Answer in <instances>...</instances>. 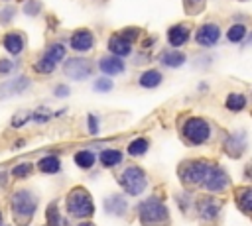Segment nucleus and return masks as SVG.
I'll list each match as a JSON object with an SVG mask.
<instances>
[{
    "instance_id": "obj_1",
    "label": "nucleus",
    "mask_w": 252,
    "mask_h": 226,
    "mask_svg": "<svg viewBox=\"0 0 252 226\" xmlns=\"http://www.w3.org/2000/svg\"><path fill=\"white\" fill-rule=\"evenodd\" d=\"M37 204H39V198H37V195L33 191H30V189L14 191V195L10 198V210H12L14 220L20 226L30 224L33 214H35V210H37Z\"/></svg>"
},
{
    "instance_id": "obj_2",
    "label": "nucleus",
    "mask_w": 252,
    "mask_h": 226,
    "mask_svg": "<svg viewBox=\"0 0 252 226\" xmlns=\"http://www.w3.org/2000/svg\"><path fill=\"white\" fill-rule=\"evenodd\" d=\"M65 210L77 220H89L94 214V202L85 187H75L65 197Z\"/></svg>"
},
{
    "instance_id": "obj_3",
    "label": "nucleus",
    "mask_w": 252,
    "mask_h": 226,
    "mask_svg": "<svg viewBox=\"0 0 252 226\" xmlns=\"http://www.w3.org/2000/svg\"><path fill=\"white\" fill-rule=\"evenodd\" d=\"M138 220L142 226H167L169 210L158 197H150L138 204Z\"/></svg>"
},
{
    "instance_id": "obj_4",
    "label": "nucleus",
    "mask_w": 252,
    "mask_h": 226,
    "mask_svg": "<svg viewBox=\"0 0 252 226\" xmlns=\"http://www.w3.org/2000/svg\"><path fill=\"white\" fill-rule=\"evenodd\" d=\"M118 183L122 187V191L130 197H138L146 191L148 187V175L142 167L138 165H126L120 175H118Z\"/></svg>"
},
{
    "instance_id": "obj_5",
    "label": "nucleus",
    "mask_w": 252,
    "mask_h": 226,
    "mask_svg": "<svg viewBox=\"0 0 252 226\" xmlns=\"http://www.w3.org/2000/svg\"><path fill=\"white\" fill-rule=\"evenodd\" d=\"M211 161H205V159H191V161H185L179 165V179L183 185L187 187H203L205 183V177L211 169Z\"/></svg>"
},
{
    "instance_id": "obj_6",
    "label": "nucleus",
    "mask_w": 252,
    "mask_h": 226,
    "mask_svg": "<svg viewBox=\"0 0 252 226\" xmlns=\"http://www.w3.org/2000/svg\"><path fill=\"white\" fill-rule=\"evenodd\" d=\"M181 136L191 145H201L211 138V126L203 118H189L181 126Z\"/></svg>"
},
{
    "instance_id": "obj_7",
    "label": "nucleus",
    "mask_w": 252,
    "mask_h": 226,
    "mask_svg": "<svg viewBox=\"0 0 252 226\" xmlns=\"http://www.w3.org/2000/svg\"><path fill=\"white\" fill-rule=\"evenodd\" d=\"M63 73L73 81H85L93 73V63L85 57H71L63 63Z\"/></svg>"
},
{
    "instance_id": "obj_8",
    "label": "nucleus",
    "mask_w": 252,
    "mask_h": 226,
    "mask_svg": "<svg viewBox=\"0 0 252 226\" xmlns=\"http://www.w3.org/2000/svg\"><path fill=\"white\" fill-rule=\"evenodd\" d=\"M226 185H228V175H226V171H224L222 167H219V165L213 163L211 169H209V173H207V177H205L203 187H205L207 191H211V193H220V191L226 189Z\"/></svg>"
},
{
    "instance_id": "obj_9",
    "label": "nucleus",
    "mask_w": 252,
    "mask_h": 226,
    "mask_svg": "<svg viewBox=\"0 0 252 226\" xmlns=\"http://www.w3.org/2000/svg\"><path fill=\"white\" fill-rule=\"evenodd\" d=\"M102 206H104V212H106L108 216L120 218V216H124V214L128 212V198H126L124 195L114 193V195H108V197L104 198Z\"/></svg>"
},
{
    "instance_id": "obj_10",
    "label": "nucleus",
    "mask_w": 252,
    "mask_h": 226,
    "mask_svg": "<svg viewBox=\"0 0 252 226\" xmlns=\"http://www.w3.org/2000/svg\"><path fill=\"white\" fill-rule=\"evenodd\" d=\"M195 206H197V214L201 220H215L220 212V202L213 197H201L195 202Z\"/></svg>"
},
{
    "instance_id": "obj_11",
    "label": "nucleus",
    "mask_w": 252,
    "mask_h": 226,
    "mask_svg": "<svg viewBox=\"0 0 252 226\" xmlns=\"http://www.w3.org/2000/svg\"><path fill=\"white\" fill-rule=\"evenodd\" d=\"M30 85H32V81L28 77H22V75L16 79H10V81L0 85V98H10L14 94H22L30 88Z\"/></svg>"
},
{
    "instance_id": "obj_12",
    "label": "nucleus",
    "mask_w": 252,
    "mask_h": 226,
    "mask_svg": "<svg viewBox=\"0 0 252 226\" xmlns=\"http://www.w3.org/2000/svg\"><path fill=\"white\" fill-rule=\"evenodd\" d=\"M219 37H220V29H219L217 24H203V26L197 29V33H195L197 43L203 45V47L215 45V43L219 41Z\"/></svg>"
},
{
    "instance_id": "obj_13",
    "label": "nucleus",
    "mask_w": 252,
    "mask_h": 226,
    "mask_svg": "<svg viewBox=\"0 0 252 226\" xmlns=\"http://www.w3.org/2000/svg\"><path fill=\"white\" fill-rule=\"evenodd\" d=\"M2 45L8 53L12 55H20L26 47V35L20 33V31H8L4 37H2Z\"/></svg>"
},
{
    "instance_id": "obj_14",
    "label": "nucleus",
    "mask_w": 252,
    "mask_h": 226,
    "mask_svg": "<svg viewBox=\"0 0 252 226\" xmlns=\"http://www.w3.org/2000/svg\"><path fill=\"white\" fill-rule=\"evenodd\" d=\"M71 47L75 51H89L93 45H94V35L89 31V29H77L73 35H71Z\"/></svg>"
},
{
    "instance_id": "obj_15",
    "label": "nucleus",
    "mask_w": 252,
    "mask_h": 226,
    "mask_svg": "<svg viewBox=\"0 0 252 226\" xmlns=\"http://www.w3.org/2000/svg\"><path fill=\"white\" fill-rule=\"evenodd\" d=\"M244 143H246V138H244L242 132L230 134V136L224 140V151H226L230 157H238V155L244 151Z\"/></svg>"
},
{
    "instance_id": "obj_16",
    "label": "nucleus",
    "mask_w": 252,
    "mask_h": 226,
    "mask_svg": "<svg viewBox=\"0 0 252 226\" xmlns=\"http://www.w3.org/2000/svg\"><path fill=\"white\" fill-rule=\"evenodd\" d=\"M187 39H189V28L187 26L177 24V26H171L167 29V41L171 47H181L183 43H187Z\"/></svg>"
},
{
    "instance_id": "obj_17",
    "label": "nucleus",
    "mask_w": 252,
    "mask_h": 226,
    "mask_svg": "<svg viewBox=\"0 0 252 226\" xmlns=\"http://www.w3.org/2000/svg\"><path fill=\"white\" fill-rule=\"evenodd\" d=\"M98 67L104 75H120L124 71V61L120 57H102L98 61Z\"/></svg>"
},
{
    "instance_id": "obj_18",
    "label": "nucleus",
    "mask_w": 252,
    "mask_h": 226,
    "mask_svg": "<svg viewBox=\"0 0 252 226\" xmlns=\"http://www.w3.org/2000/svg\"><path fill=\"white\" fill-rule=\"evenodd\" d=\"M45 220H47V226H69L67 224V218L59 212V202L53 200L47 204L45 208Z\"/></svg>"
},
{
    "instance_id": "obj_19",
    "label": "nucleus",
    "mask_w": 252,
    "mask_h": 226,
    "mask_svg": "<svg viewBox=\"0 0 252 226\" xmlns=\"http://www.w3.org/2000/svg\"><path fill=\"white\" fill-rule=\"evenodd\" d=\"M108 49H110V53H114L118 57H126L132 51V43H128L124 37H120V33H116L108 39Z\"/></svg>"
},
{
    "instance_id": "obj_20",
    "label": "nucleus",
    "mask_w": 252,
    "mask_h": 226,
    "mask_svg": "<svg viewBox=\"0 0 252 226\" xmlns=\"http://www.w3.org/2000/svg\"><path fill=\"white\" fill-rule=\"evenodd\" d=\"M98 161L102 163V167L112 169V167H116V165L122 163V151L120 149H114V147H106V149L100 151Z\"/></svg>"
},
{
    "instance_id": "obj_21",
    "label": "nucleus",
    "mask_w": 252,
    "mask_h": 226,
    "mask_svg": "<svg viewBox=\"0 0 252 226\" xmlns=\"http://www.w3.org/2000/svg\"><path fill=\"white\" fill-rule=\"evenodd\" d=\"M37 169H39L41 173H47V175L59 173V169H61V159H59L55 153L43 155V157L37 161Z\"/></svg>"
},
{
    "instance_id": "obj_22",
    "label": "nucleus",
    "mask_w": 252,
    "mask_h": 226,
    "mask_svg": "<svg viewBox=\"0 0 252 226\" xmlns=\"http://www.w3.org/2000/svg\"><path fill=\"white\" fill-rule=\"evenodd\" d=\"M73 161H75V165H77L79 169H83V171H89V169L94 165V161H96V155H94L91 149H79V151L73 155Z\"/></svg>"
},
{
    "instance_id": "obj_23",
    "label": "nucleus",
    "mask_w": 252,
    "mask_h": 226,
    "mask_svg": "<svg viewBox=\"0 0 252 226\" xmlns=\"http://www.w3.org/2000/svg\"><path fill=\"white\" fill-rule=\"evenodd\" d=\"M138 83H140V86H144V88H154V86H158V85L161 83V73L156 71V69L144 71V73L140 75Z\"/></svg>"
},
{
    "instance_id": "obj_24",
    "label": "nucleus",
    "mask_w": 252,
    "mask_h": 226,
    "mask_svg": "<svg viewBox=\"0 0 252 226\" xmlns=\"http://www.w3.org/2000/svg\"><path fill=\"white\" fill-rule=\"evenodd\" d=\"M148 147H150V141H148L146 138H136V140H132V141L128 143L126 153L132 155V157H140V155H144V153L148 151Z\"/></svg>"
},
{
    "instance_id": "obj_25",
    "label": "nucleus",
    "mask_w": 252,
    "mask_h": 226,
    "mask_svg": "<svg viewBox=\"0 0 252 226\" xmlns=\"http://www.w3.org/2000/svg\"><path fill=\"white\" fill-rule=\"evenodd\" d=\"M236 204L242 212H252V187L240 189L236 193Z\"/></svg>"
},
{
    "instance_id": "obj_26",
    "label": "nucleus",
    "mask_w": 252,
    "mask_h": 226,
    "mask_svg": "<svg viewBox=\"0 0 252 226\" xmlns=\"http://www.w3.org/2000/svg\"><path fill=\"white\" fill-rule=\"evenodd\" d=\"M63 57H65V45H61V43H51L43 53V59H47L51 63H59V61H63Z\"/></svg>"
},
{
    "instance_id": "obj_27",
    "label": "nucleus",
    "mask_w": 252,
    "mask_h": 226,
    "mask_svg": "<svg viewBox=\"0 0 252 226\" xmlns=\"http://www.w3.org/2000/svg\"><path fill=\"white\" fill-rule=\"evenodd\" d=\"M159 61L165 65V67H179L185 63V55L179 53V51H163Z\"/></svg>"
},
{
    "instance_id": "obj_28",
    "label": "nucleus",
    "mask_w": 252,
    "mask_h": 226,
    "mask_svg": "<svg viewBox=\"0 0 252 226\" xmlns=\"http://www.w3.org/2000/svg\"><path fill=\"white\" fill-rule=\"evenodd\" d=\"M224 104H226L228 110H234V112H236V110H242V108L246 106V96H244V94H236V92H232V94L226 96Z\"/></svg>"
},
{
    "instance_id": "obj_29",
    "label": "nucleus",
    "mask_w": 252,
    "mask_h": 226,
    "mask_svg": "<svg viewBox=\"0 0 252 226\" xmlns=\"http://www.w3.org/2000/svg\"><path fill=\"white\" fill-rule=\"evenodd\" d=\"M32 171H33V165H32V163H28V161L16 163V165L12 167V177H16V179H26Z\"/></svg>"
},
{
    "instance_id": "obj_30",
    "label": "nucleus",
    "mask_w": 252,
    "mask_h": 226,
    "mask_svg": "<svg viewBox=\"0 0 252 226\" xmlns=\"http://www.w3.org/2000/svg\"><path fill=\"white\" fill-rule=\"evenodd\" d=\"M244 33H246V28H244L242 24H234V26L228 29L226 37H228V41H232V43H238V41L244 37Z\"/></svg>"
},
{
    "instance_id": "obj_31",
    "label": "nucleus",
    "mask_w": 252,
    "mask_h": 226,
    "mask_svg": "<svg viewBox=\"0 0 252 226\" xmlns=\"http://www.w3.org/2000/svg\"><path fill=\"white\" fill-rule=\"evenodd\" d=\"M33 69H35V73H39V75H51L53 69H55V63H51V61H47V59L41 57V59L33 65Z\"/></svg>"
},
{
    "instance_id": "obj_32",
    "label": "nucleus",
    "mask_w": 252,
    "mask_h": 226,
    "mask_svg": "<svg viewBox=\"0 0 252 226\" xmlns=\"http://www.w3.org/2000/svg\"><path fill=\"white\" fill-rule=\"evenodd\" d=\"M93 88H94L96 92H110V90H112V81L106 79V77H100V79L94 81Z\"/></svg>"
},
{
    "instance_id": "obj_33",
    "label": "nucleus",
    "mask_w": 252,
    "mask_h": 226,
    "mask_svg": "<svg viewBox=\"0 0 252 226\" xmlns=\"http://www.w3.org/2000/svg\"><path fill=\"white\" fill-rule=\"evenodd\" d=\"M138 35H140V29L138 28H126V29L120 31V37H124L128 43H134L138 39Z\"/></svg>"
},
{
    "instance_id": "obj_34",
    "label": "nucleus",
    "mask_w": 252,
    "mask_h": 226,
    "mask_svg": "<svg viewBox=\"0 0 252 226\" xmlns=\"http://www.w3.org/2000/svg\"><path fill=\"white\" fill-rule=\"evenodd\" d=\"M87 126H89V134H91V136H96V134L100 132L98 118H96V116H93V114H89V118H87Z\"/></svg>"
},
{
    "instance_id": "obj_35",
    "label": "nucleus",
    "mask_w": 252,
    "mask_h": 226,
    "mask_svg": "<svg viewBox=\"0 0 252 226\" xmlns=\"http://www.w3.org/2000/svg\"><path fill=\"white\" fill-rule=\"evenodd\" d=\"M39 10H41V2H37V0H32V2H28V4L24 6V12H26L28 16H37Z\"/></svg>"
},
{
    "instance_id": "obj_36",
    "label": "nucleus",
    "mask_w": 252,
    "mask_h": 226,
    "mask_svg": "<svg viewBox=\"0 0 252 226\" xmlns=\"http://www.w3.org/2000/svg\"><path fill=\"white\" fill-rule=\"evenodd\" d=\"M32 120L37 122V124H43V122L49 120V112H45V108H39V110L32 112Z\"/></svg>"
},
{
    "instance_id": "obj_37",
    "label": "nucleus",
    "mask_w": 252,
    "mask_h": 226,
    "mask_svg": "<svg viewBox=\"0 0 252 226\" xmlns=\"http://www.w3.org/2000/svg\"><path fill=\"white\" fill-rule=\"evenodd\" d=\"M28 120H32V112H30V114H18V116L12 118V126H14V128H22Z\"/></svg>"
},
{
    "instance_id": "obj_38",
    "label": "nucleus",
    "mask_w": 252,
    "mask_h": 226,
    "mask_svg": "<svg viewBox=\"0 0 252 226\" xmlns=\"http://www.w3.org/2000/svg\"><path fill=\"white\" fill-rule=\"evenodd\" d=\"M14 71V63L10 59H0V75H10Z\"/></svg>"
},
{
    "instance_id": "obj_39",
    "label": "nucleus",
    "mask_w": 252,
    "mask_h": 226,
    "mask_svg": "<svg viewBox=\"0 0 252 226\" xmlns=\"http://www.w3.org/2000/svg\"><path fill=\"white\" fill-rule=\"evenodd\" d=\"M185 2V8H187V12H199V8L203 6V2L205 0H183Z\"/></svg>"
},
{
    "instance_id": "obj_40",
    "label": "nucleus",
    "mask_w": 252,
    "mask_h": 226,
    "mask_svg": "<svg viewBox=\"0 0 252 226\" xmlns=\"http://www.w3.org/2000/svg\"><path fill=\"white\" fill-rule=\"evenodd\" d=\"M14 14H16V10H14L12 6L4 8V10L0 12V22H2V24H8V22L12 20V16H14Z\"/></svg>"
},
{
    "instance_id": "obj_41",
    "label": "nucleus",
    "mask_w": 252,
    "mask_h": 226,
    "mask_svg": "<svg viewBox=\"0 0 252 226\" xmlns=\"http://www.w3.org/2000/svg\"><path fill=\"white\" fill-rule=\"evenodd\" d=\"M55 96H69V86H65V85H59L57 88H55Z\"/></svg>"
},
{
    "instance_id": "obj_42",
    "label": "nucleus",
    "mask_w": 252,
    "mask_h": 226,
    "mask_svg": "<svg viewBox=\"0 0 252 226\" xmlns=\"http://www.w3.org/2000/svg\"><path fill=\"white\" fill-rule=\"evenodd\" d=\"M0 185H2V187L6 185V173H4V171H0Z\"/></svg>"
},
{
    "instance_id": "obj_43",
    "label": "nucleus",
    "mask_w": 252,
    "mask_h": 226,
    "mask_svg": "<svg viewBox=\"0 0 252 226\" xmlns=\"http://www.w3.org/2000/svg\"><path fill=\"white\" fill-rule=\"evenodd\" d=\"M77 226H96V224H93V222H89V220H83V222H79Z\"/></svg>"
},
{
    "instance_id": "obj_44",
    "label": "nucleus",
    "mask_w": 252,
    "mask_h": 226,
    "mask_svg": "<svg viewBox=\"0 0 252 226\" xmlns=\"http://www.w3.org/2000/svg\"><path fill=\"white\" fill-rule=\"evenodd\" d=\"M4 224V218H2V212H0V226Z\"/></svg>"
},
{
    "instance_id": "obj_45",
    "label": "nucleus",
    "mask_w": 252,
    "mask_h": 226,
    "mask_svg": "<svg viewBox=\"0 0 252 226\" xmlns=\"http://www.w3.org/2000/svg\"><path fill=\"white\" fill-rule=\"evenodd\" d=\"M248 43H252V35H250V41H248Z\"/></svg>"
}]
</instances>
